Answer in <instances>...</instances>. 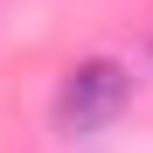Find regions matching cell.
<instances>
[{
	"label": "cell",
	"instance_id": "6da1fadb",
	"mask_svg": "<svg viewBox=\"0 0 153 153\" xmlns=\"http://www.w3.org/2000/svg\"><path fill=\"white\" fill-rule=\"evenodd\" d=\"M125 105H132V70L111 63V56H91L63 76L56 91V125L63 132H97V125H111Z\"/></svg>",
	"mask_w": 153,
	"mask_h": 153
}]
</instances>
